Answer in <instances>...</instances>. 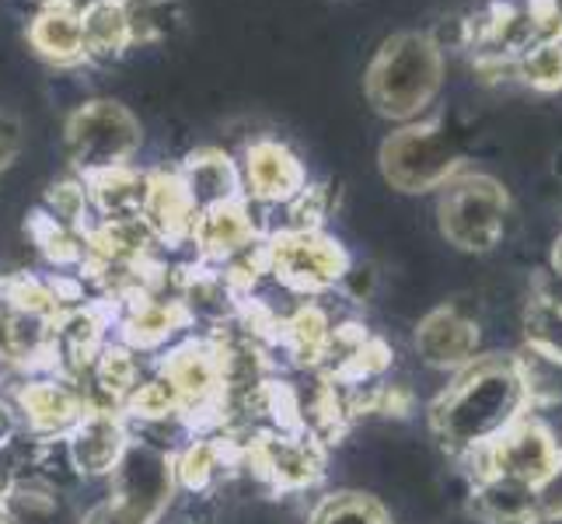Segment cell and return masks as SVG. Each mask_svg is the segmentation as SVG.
<instances>
[{
	"label": "cell",
	"mask_w": 562,
	"mask_h": 524,
	"mask_svg": "<svg viewBox=\"0 0 562 524\" xmlns=\"http://www.w3.org/2000/svg\"><path fill=\"white\" fill-rule=\"evenodd\" d=\"M531 410L514 357H475L458 367L430 405V431L454 458H469Z\"/></svg>",
	"instance_id": "1"
},
{
	"label": "cell",
	"mask_w": 562,
	"mask_h": 524,
	"mask_svg": "<svg viewBox=\"0 0 562 524\" xmlns=\"http://www.w3.org/2000/svg\"><path fill=\"white\" fill-rule=\"evenodd\" d=\"M443 85V49L430 32H398L374 53L363 77L367 102L381 115L413 123L430 109Z\"/></svg>",
	"instance_id": "2"
},
{
	"label": "cell",
	"mask_w": 562,
	"mask_h": 524,
	"mask_svg": "<svg viewBox=\"0 0 562 524\" xmlns=\"http://www.w3.org/2000/svg\"><path fill=\"white\" fill-rule=\"evenodd\" d=\"M105 479L109 493L85 514L81 524H158L171 497L179 493L176 455H165L133 437Z\"/></svg>",
	"instance_id": "3"
},
{
	"label": "cell",
	"mask_w": 562,
	"mask_h": 524,
	"mask_svg": "<svg viewBox=\"0 0 562 524\" xmlns=\"http://www.w3.org/2000/svg\"><path fill=\"white\" fill-rule=\"evenodd\" d=\"M510 197L503 182L482 171H464L443 186L437 218L440 235L461 252H493L507 231Z\"/></svg>",
	"instance_id": "4"
},
{
	"label": "cell",
	"mask_w": 562,
	"mask_h": 524,
	"mask_svg": "<svg viewBox=\"0 0 562 524\" xmlns=\"http://www.w3.org/2000/svg\"><path fill=\"white\" fill-rule=\"evenodd\" d=\"M381 175L402 192L443 189L461 175V150L440 120L405 123L381 144Z\"/></svg>",
	"instance_id": "5"
},
{
	"label": "cell",
	"mask_w": 562,
	"mask_h": 524,
	"mask_svg": "<svg viewBox=\"0 0 562 524\" xmlns=\"http://www.w3.org/2000/svg\"><path fill=\"white\" fill-rule=\"evenodd\" d=\"M140 144V120L112 99H94L67 120V154L81 175L130 165Z\"/></svg>",
	"instance_id": "6"
},
{
	"label": "cell",
	"mask_w": 562,
	"mask_h": 524,
	"mask_svg": "<svg viewBox=\"0 0 562 524\" xmlns=\"http://www.w3.org/2000/svg\"><path fill=\"white\" fill-rule=\"evenodd\" d=\"M350 252L325 231H273L266 238V269L297 294H325L350 274Z\"/></svg>",
	"instance_id": "7"
},
{
	"label": "cell",
	"mask_w": 562,
	"mask_h": 524,
	"mask_svg": "<svg viewBox=\"0 0 562 524\" xmlns=\"http://www.w3.org/2000/svg\"><path fill=\"white\" fill-rule=\"evenodd\" d=\"M464 461L472 465L475 479L507 476V479L528 482V487L541 490L562 469V444L538 416L525 413L496 441H490L486 448H479Z\"/></svg>",
	"instance_id": "8"
},
{
	"label": "cell",
	"mask_w": 562,
	"mask_h": 524,
	"mask_svg": "<svg viewBox=\"0 0 562 524\" xmlns=\"http://www.w3.org/2000/svg\"><path fill=\"white\" fill-rule=\"evenodd\" d=\"M241 461L248 469H256L259 479L283 493H297L315 487L325 469L322 441L307 431H273L259 434L256 441L241 451Z\"/></svg>",
	"instance_id": "9"
},
{
	"label": "cell",
	"mask_w": 562,
	"mask_h": 524,
	"mask_svg": "<svg viewBox=\"0 0 562 524\" xmlns=\"http://www.w3.org/2000/svg\"><path fill=\"white\" fill-rule=\"evenodd\" d=\"M304 186H307V171L286 144H280L273 137H262L245 147L241 189H245L248 203L286 207Z\"/></svg>",
	"instance_id": "10"
},
{
	"label": "cell",
	"mask_w": 562,
	"mask_h": 524,
	"mask_svg": "<svg viewBox=\"0 0 562 524\" xmlns=\"http://www.w3.org/2000/svg\"><path fill=\"white\" fill-rule=\"evenodd\" d=\"M88 410L91 405L74 378L29 381L18 392V413L32 426L35 437H67Z\"/></svg>",
	"instance_id": "11"
},
{
	"label": "cell",
	"mask_w": 562,
	"mask_h": 524,
	"mask_svg": "<svg viewBox=\"0 0 562 524\" xmlns=\"http://www.w3.org/2000/svg\"><path fill=\"white\" fill-rule=\"evenodd\" d=\"M416 354L440 371H458L479 354V322L458 304H443L416 328Z\"/></svg>",
	"instance_id": "12"
},
{
	"label": "cell",
	"mask_w": 562,
	"mask_h": 524,
	"mask_svg": "<svg viewBox=\"0 0 562 524\" xmlns=\"http://www.w3.org/2000/svg\"><path fill=\"white\" fill-rule=\"evenodd\" d=\"M126 444H130L126 420L115 410H88L81 423L67 434V451L81 479L109 476L120 465Z\"/></svg>",
	"instance_id": "13"
},
{
	"label": "cell",
	"mask_w": 562,
	"mask_h": 524,
	"mask_svg": "<svg viewBox=\"0 0 562 524\" xmlns=\"http://www.w3.org/2000/svg\"><path fill=\"white\" fill-rule=\"evenodd\" d=\"M189 242L196 245V252L210 263H231L241 256L245 248L259 242V224L251 218V207L245 200L238 203H224L196 213L192 221V235Z\"/></svg>",
	"instance_id": "14"
},
{
	"label": "cell",
	"mask_w": 562,
	"mask_h": 524,
	"mask_svg": "<svg viewBox=\"0 0 562 524\" xmlns=\"http://www.w3.org/2000/svg\"><path fill=\"white\" fill-rule=\"evenodd\" d=\"M176 175H179V182H182L186 197H189V203L196 213L245 200L238 165L217 147L192 150L189 158L182 161V168H176Z\"/></svg>",
	"instance_id": "15"
},
{
	"label": "cell",
	"mask_w": 562,
	"mask_h": 524,
	"mask_svg": "<svg viewBox=\"0 0 562 524\" xmlns=\"http://www.w3.org/2000/svg\"><path fill=\"white\" fill-rule=\"evenodd\" d=\"M53 322L56 319L25 312V308L0 304V360L22 367V371L56 367Z\"/></svg>",
	"instance_id": "16"
},
{
	"label": "cell",
	"mask_w": 562,
	"mask_h": 524,
	"mask_svg": "<svg viewBox=\"0 0 562 524\" xmlns=\"http://www.w3.org/2000/svg\"><path fill=\"white\" fill-rule=\"evenodd\" d=\"M144 224L154 231L158 245H182L192 235V210L186 189L176 171H150L147 175V200H144Z\"/></svg>",
	"instance_id": "17"
},
{
	"label": "cell",
	"mask_w": 562,
	"mask_h": 524,
	"mask_svg": "<svg viewBox=\"0 0 562 524\" xmlns=\"http://www.w3.org/2000/svg\"><path fill=\"white\" fill-rule=\"evenodd\" d=\"M469 514L482 524H541L538 490L507 476L475 479Z\"/></svg>",
	"instance_id": "18"
},
{
	"label": "cell",
	"mask_w": 562,
	"mask_h": 524,
	"mask_svg": "<svg viewBox=\"0 0 562 524\" xmlns=\"http://www.w3.org/2000/svg\"><path fill=\"white\" fill-rule=\"evenodd\" d=\"M29 43L38 56H43V60H49L56 67H74V64L88 60L81 14H74L64 4H56V0H49V4L32 18Z\"/></svg>",
	"instance_id": "19"
},
{
	"label": "cell",
	"mask_w": 562,
	"mask_h": 524,
	"mask_svg": "<svg viewBox=\"0 0 562 524\" xmlns=\"http://www.w3.org/2000/svg\"><path fill=\"white\" fill-rule=\"evenodd\" d=\"M147 175L150 171H137V168H130V165L85 175L88 203L102 213V221L140 218L144 200H147Z\"/></svg>",
	"instance_id": "20"
},
{
	"label": "cell",
	"mask_w": 562,
	"mask_h": 524,
	"mask_svg": "<svg viewBox=\"0 0 562 524\" xmlns=\"http://www.w3.org/2000/svg\"><path fill=\"white\" fill-rule=\"evenodd\" d=\"M81 29H85V56H88V60L112 64L130 49V29H126L120 0L85 11L81 14Z\"/></svg>",
	"instance_id": "21"
},
{
	"label": "cell",
	"mask_w": 562,
	"mask_h": 524,
	"mask_svg": "<svg viewBox=\"0 0 562 524\" xmlns=\"http://www.w3.org/2000/svg\"><path fill=\"white\" fill-rule=\"evenodd\" d=\"M130 46L161 43L182 25V0H120Z\"/></svg>",
	"instance_id": "22"
},
{
	"label": "cell",
	"mask_w": 562,
	"mask_h": 524,
	"mask_svg": "<svg viewBox=\"0 0 562 524\" xmlns=\"http://www.w3.org/2000/svg\"><path fill=\"white\" fill-rule=\"evenodd\" d=\"M525 339L531 354L562 364V294L541 290L525 312Z\"/></svg>",
	"instance_id": "23"
},
{
	"label": "cell",
	"mask_w": 562,
	"mask_h": 524,
	"mask_svg": "<svg viewBox=\"0 0 562 524\" xmlns=\"http://www.w3.org/2000/svg\"><path fill=\"white\" fill-rule=\"evenodd\" d=\"M307 524H392V517H387L381 500L346 490L322 497L307 514Z\"/></svg>",
	"instance_id": "24"
},
{
	"label": "cell",
	"mask_w": 562,
	"mask_h": 524,
	"mask_svg": "<svg viewBox=\"0 0 562 524\" xmlns=\"http://www.w3.org/2000/svg\"><path fill=\"white\" fill-rule=\"evenodd\" d=\"M514 77L531 91L555 94L562 91V38H541L514 60Z\"/></svg>",
	"instance_id": "25"
},
{
	"label": "cell",
	"mask_w": 562,
	"mask_h": 524,
	"mask_svg": "<svg viewBox=\"0 0 562 524\" xmlns=\"http://www.w3.org/2000/svg\"><path fill=\"white\" fill-rule=\"evenodd\" d=\"M29 231H32L35 245L43 248L56 266H70V263L81 266L85 263V235H81V231L67 227V224H60L56 218H49L46 210L32 213Z\"/></svg>",
	"instance_id": "26"
},
{
	"label": "cell",
	"mask_w": 562,
	"mask_h": 524,
	"mask_svg": "<svg viewBox=\"0 0 562 524\" xmlns=\"http://www.w3.org/2000/svg\"><path fill=\"white\" fill-rule=\"evenodd\" d=\"M517 360V371H520V381H525V392H528V405H552L562 399V364L555 360H546L525 349Z\"/></svg>",
	"instance_id": "27"
},
{
	"label": "cell",
	"mask_w": 562,
	"mask_h": 524,
	"mask_svg": "<svg viewBox=\"0 0 562 524\" xmlns=\"http://www.w3.org/2000/svg\"><path fill=\"white\" fill-rule=\"evenodd\" d=\"M328 210H333V192H328V186H304L297 197L286 203L283 231H322Z\"/></svg>",
	"instance_id": "28"
},
{
	"label": "cell",
	"mask_w": 562,
	"mask_h": 524,
	"mask_svg": "<svg viewBox=\"0 0 562 524\" xmlns=\"http://www.w3.org/2000/svg\"><path fill=\"white\" fill-rule=\"evenodd\" d=\"M88 207L91 203H88L85 182H60V186H53L49 197H46V213H49V218H56V221L74 227V231L85 224Z\"/></svg>",
	"instance_id": "29"
},
{
	"label": "cell",
	"mask_w": 562,
	"mask_h": 524,
	"mask_svg": "<svg viewBox=\"0 0 562 524\" xmlns=\"http://www.w3.org/2000/svg\"><path fill=\"white\" fill-rule=\"evenodd\" d=\"M22 144H25L22 120H18L14 112L0 109V171H4L18 158V154H22Z\"/></svg>",
	"instance_id": "30"
},
{
	"label": "cell",
	"mask_w": 562,
	"mask_h": 524,
	"mask_svg": "<svg viewBox=\"0 0 562 524\" xmlns=\"http://www.w3.org/2000/svg\"><path fill=\"white\" fill-rule=\"evenodd\" d=\"M538 503H541V521L562 517V469L538 490Z\"/></svg>",
	"instance_id": "31"
},
{
	"label": "cell",
	"mask_w": 562,
	"mask_h": 524,
	"mask_svg": "<svg viewBox=\"0 0 562 524\" xmlns=\"http://www.w3.org/2000/svg\"><path fill=\"white\" fill-rule=\"evenodd\" d=\"M56 4H64V8H70L74 14H85V11H91V8H102V4H112V0H56Z\"/></svg>",
	"instance_id": "32"
},
{
	"label": "cell",
	"mask_w": 562,
	"mask_h": 524,
	"mask_svg": "<svg viewBox=\"0 0 562 524\" xmlns=\"http://www.w3.org/2000/svg\"><path fill=\"white\" fill-rule=\"evenodd\" d=\"M552 277L562 283V235H559L555 245H552Z\"/></svg>",
	"instance_id": "33"
},
{
	"label": "cell",
	"mask_w": 562,
	"mask_h": 524,
	"mask_svg": "<svg viewBox=\"0 0 562 524\" xmlns=\"http://www.w3.org/2000/svg\"><path fill=\"white\" fill-rule=\"evenodd\" d=\"M4 437H11V420H8V410L0 405V441Z\"/></svg>",
	"instance_id": "34"
},
{
	"label": "cell",
	"mask_w": 562,
	"mask_h": 524,
	"mask_svg": "<svg viewBox=\"0 0 562 524\" xmlns=\"http://www.w3.org/2000/svg\"><path fill=\"white\" fill-rule=\"evenodd\" d=\"M552 171H555V179H562V147L555 150V161H552Z\"/></svg>",
	"instance_id": "35"
}]
</instances>
